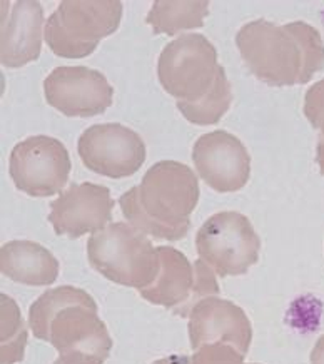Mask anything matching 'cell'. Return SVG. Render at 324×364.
<instances>
[{"label":"cell","mask_w":324,"mask_h":364,"mask_svg":"<svg viewBox=\"0 0 324 364\" xmlns=\"http://www.w3.org/2000/svg\"><path fill=\"white\" fill-rule=\"evenodd\" d=\"M0 271L21 284L49 286L59 276V261L40 244L11 241L0 249Z\"/></svg>","instance_id":"16"},{"label":"cell","mask_w":324,"mask_h":364,"mask_svg":"<svg viewBox=\"0 0 324 364\" xmlns=\"http://www.w3.org/2000/svg\"><path fill=\"white\" fill-rule=\"evenodd\" d=\"M79 156L95 174L122 179L144 164L146 146L139 134L122 124H97L80 136Z\"/></svg>","instance_id":"10"},{"label":"cell","mask_w":324,"mask_h":364,"mask_svg":"<svg viewBox=\"0 0 324 364\" xmlns=\"http://www.w3.org/2000/svg\"><path fill=\"white\" fill-rule=\"evenodd\" d=\"M304 116L324 136V79L313 84L304 95Z\"/></svg>","instance_id":"21"},{"label":"cell","mask_w":324,"mask_h":364,"mask_svg":"<svg viewBox=\"0 0 324 364\" xmlns=\"http://www.w3.org/2000/svg\"><path fill=\"white\" fill-rule=\"evenodd\" d=\"M97 311L94 298L84 289L59 286L31 306L28 324L37 339L59 351L64 364H104L112 338Z\"/></svg>","instance_id":"1"},{"label":"cell","mask_w":324,"mask_h":364,"mask_svg":"<svg viewBox=\"0 0 324 364\" xmlns=\"http://www.w3.org/2000/svg\"><path fill=\"white\" fill-rule=\"evenodd\" d=\"M9 172L18 191L32 198H49L68 184L69 151L54 137H28L12 149Z\"/></svg>","instance_id":"9"},{"label":"cell","mask_w":324,"mask_h":364,"mask_svg":"<svg viewBox=\"0 0 324 364\" xmlns=\"http://www.w3.org/2000/svg\"><path fill=\"white\" fill-rule=\"evenodd\" d=\"M193 363V358L189 356H168V358H162V359H157L152 364H190Z\"/></svg>","instance_id":"23"},{"label":"cell","mask_w":324,"mask_h":364,"mask_svg":"<svg viewBox=\"0 0 324 364\" xmlns=\"http://www.w3.org/2000/svg\"><path fill=\"white\" fill-rule=\"evenodd\" d=\"M114 210L111 191L106 186L84 182L72 184L50 204L49 221L55 234L77 239L107 228Z\"/></svg>","instance_id":"13"},{"label":"cell","mask_w":324,"mask_h":364,"mask_svg":"<svg viewBox=\"0 0 324 364\" xmlns=\"http://www.w3.org/2000/svg\"><path fill=\"white\" fill-rule=\"evenodd\" d=\"M122 2H60L45 23V44L55 55L80 59L92 54L104 37L119 28Z\"/></svg>","instance_id":"5"},{"label":"cell","mask_w":324,"mask_h":364,"mask_svg":"<svg viewBox=\"0 0 324 364\" xmlns=\"http://www.w3.org/2000/svg\"><path fill=\"white\" fill-rule=\"evenodd\" d=\"M231 102L232 89L222 67L211 92L196 102H179L178 100L176 105L189 122L196 124V126H212L221 121L224 114L230 111Z\"/></svg>","instance_id":"18"},{"label":"cell","mask_w":324,"mask_h":364,"mask_svg":"<svg viewBox=\"0 0 324 364\" xmlns=\"http://www.w3.org/2000/svg\"><path fill=\"white\" fill-rule=\"evenodd\" d=\"M2 65L17 69L36 60L42 50L44 11L39 2H2Z\"/></svg>","instance_id":"15"},{"label":"cell","mask_w":324,"mask_h":364,"mask_svg":"<svg viewBox=\"0 0 324 364\" xmlns=\"http://www.w3.org/2000/svg\"><path fill=\"white\" fill-rule=\"evenodd\" d=\"M236 44L247 69L274 87L306 84L324 67V42L306 22L252 21L237 32Z\"/></svg>","instance_id":"2"},{"label":"cell","mask_w":324,"mask_h":364,"mask_svg":"<svg viewBox=\"0 0 324 364\" xmlns=\"http://www.w3.org/2000/svg\"><path fill=\"white\" fill-rule=\"evenodd\" d=\"M190 364H246L244 354H241L236 348L230 344L214 343L199 348L193 356ZM254 364V363H251Z\"/></svg>","instance_id":"20"},{"label":"cell","mask_w":324,"mask_h":364,"mask_svg":"<svg viewBox=\"0 0 324 364\" xmlns=\"http://www.w3.org/2000/svg\"><path fill=\"white\" fill-rule=\"evenodd\" d=\"M2 359L0 364H17L23 359L27 346V324L12 298L2 294Z\"/></svg>","instance_id":"19"},{"label":"cell","mask_w":324,"mask_h":364,"mask_svg":"<svg viewBox=\"0 0 324 364\" xmlns=\"http://www.w3.org/2000/svg\"><path fill=\"white\" fill-rule=\"evenodd\" d=\"M90 266L116 284L146 289L157 279L161 257L151 239L129 223H112L87 241Z\"/></svg>","instance_id":"4"},{"label":"cell","mask_w":324,"mask_h":364,"mask_svg":"<svg viewBox=\"0 0 324 364\" xmlns=\"http://www.w3.org/2000/svg\"><path fill=\"white\" fill-rule=\"evenodd\" d=\"M54 364H64V363H62V361H60V359H57V361H55Z\"/></svg>","instance_id":"25"},{"label":"cell","mask_w":324,"mask_h":364,"mask_svg":"<svg viewBox=\"0 0 324 364\" xmlns=\"http://www.w3.org/2000/svg\"><path fill=\"white\" fill-rule=\"evenodd\" d=\"M209 2H164L157 0L147 14V23L154 33L176 36L183 31L199 28L207 17Z\"/></svg>","instance_id":"17"},{"label":"cell","mask_w":324,"mask_h":364,"mask_svg":"<svg viewBox=\"0 0 324 364\" xmlns=\"http://www.w3.org/2000/svg\"><path fill=\"white\" fill-rule=\"evenodd\" d=\"M316 162L319 164V171H321V174L324 176V136H319Z\"/></svg>","instance_id":"24"},{"label":"cell","mask_w":324,"mask_h":364,"mask_svg":"<svg viewBox=\"0 0 324 364\" xmlns=\"http://www.w3.org/2000/svg\"><path fill=\"white\" fill-rule=\"evenodd\" d=\"M45 100L69 117H92L112 105L114 89L99 70L57 67L44 82Z\"/></svg>","instance_id":"11"},{"label":"cell","mask_w":324,"mask_h":364,"mask_svg":"<svg viewBox=\"0 0 324 364\" xmlns=\"http://www.w3.org/2000/svg\"><path fill=\"white\" fill-rule=\"evenodd\" d=\"M252 339L251 321L239 306L211 296L194 306L189 314V343L198 349L206 344L222 343L247 354Z\"/></svg>","instance_id":"14"},{"label":"cell","mask_w":324,"mask_h":364,"mask_svg":"<svg viewBox=\"0 0 324 364\" xmlns=\"http://www.w3.org/2000/svg\"><path fill=\"white\" fill-rule=\"evenodd\" d=\"M222 65L217 52L201 33H184L161 52L157 74L176 102H196L211 92Z\"/></svg>","instance_id":"6"},{"label":"cell","mask_w":324,"mask_h":364,"mask_svg":"<svg viewBox=\"0 0 324 364\" xmlns=\"http://www.w3.org/2000/svg\"><path fill=\"white\" fill-rule=\"evenodd\" d=\"M157 252L161 257L159 276L149 287L139 291L146 301L164 306L180 318H189L199 301L221 293L216 272L202 259L190 264L183 252L171 246H159Z\"/></svg>","instance_id":"8"},{"label":"cell","mask_w":324,"mask_h":364,"mask_svg":"<svg viewBox=\"0 0 324 364\" xmlns=\"http://www.w3.org/2000/svg\"><path fill=\"white\" fill-rule=\"evenodd\" d=\"M196 247L199 259L219 277L239 276L259 259L261 239L244 214L224 210L202 224Z\"/></svg>","instance_id":"7"},{"label":"cell","mask_w":324,"mask_h":364,"mask_svg":"<svg viewBox=\"0 0 324 364\" xmlns=\"http://www.w3.org/2000/svg\"><path fill=\"white\" fill-rule=\"evenodd\" d=\"M193 161L199 177L217 193H236L249 181V152L239 139L226 131L199 137L194 144Z\"/></svg>","instance_id":"12"},{"label":"cell","mask_w":324,"mask_h":364,"mask_svg":"<svg viewBox=\"0 0 324 364\" xmlns=\"http://www.w3.org/2000/svg\"><path fill=\"white\" fill-rule=\"evenodd\" d=\"M311 364H324V334L314 344L311 351Z\"/></svg>","instance_id":"22"},{"label":"cell","mask_w":324,"mask_h":364,"mask_svg":"<svg viewBox=\"0 0 324 364\" xmlns=\"http://www.w3.org/2000/svg\"><path fill=\"white\" fill-rule=\"evenodd\" d=\"M199 200V182L193 169L176 161H161L121 196L119 205L127 223L161 241L188 236L190 214Z\"/></svg>","instance_id":"3"}]
</instances>
